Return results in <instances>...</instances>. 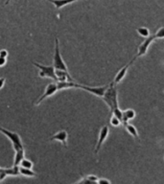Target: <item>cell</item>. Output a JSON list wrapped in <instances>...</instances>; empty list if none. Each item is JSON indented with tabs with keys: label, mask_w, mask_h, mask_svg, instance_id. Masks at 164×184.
Listing matches in <instances>:
<instances>
[{
	"label": "cell",
	"mask_w": 164,
	"mask_h": 184,
	"mask_svg": "<svg viewBox=\"0 0 164 184\" xmlns=\"http://www.w3.org/2000/svg\"><path fill=\"white\" fill-rule=\"evenodd\" d=\"M58 92V86H57V83L54 81V83H50L46 85V87L44 89L43 94L39 97V98L37 100V102L35 103L36 106H39L42 101H44L45 99L49 98V97L53 96L54 94H56Z\"/></svg>",
	"instance_id": "obj_5"
},
{
	"label": "cell",
	"mask_w": 164,
	"mask_h": 184,
	"mask_svg": "<svg viewBox=\"0 0 164 184\" xmlns=\"http://www.w3.org/2000/svg\"><path fill=\"white\" fill-rule=\"evenodd\" d=\"M136 32L138 33V35H141L142 38H148L150 35V30L148 29L147 27H139L136 29Z\"/></svg>",
	"instance_id": "obj_17"
},
{
	"label": "cell",
	"mask_w": 164,
	"mask_h": 184,
	"mask_svg": "<svg viewBox=\"0 0 164 184\" xmlns=\"http://www.w3.org/2000/svg\"><path fill=\"white\" fill-rule=\"evenodd\" d=\"M5 84H6V78H4V77L0 78V89H2L4 87Z\"/></svg>",
	"instance_id": "obj_26"
},
{
	"label": "cell",
	"mask_w": 164,
	"mask_h": 184,
	"mask_svg": "<svg viewBox=\"0 0 164 184\" xmlns=\"http://www.w3.org/2000/svg\"><path fill=\"white\" fill-rule=\"evenodd\" d=\"M155 39H156L155 35H150L148 38H146L144 41H143V42L139 45V47H138V51H137V54L135 56V58L132 59V60L135 61L137 58L143 57V56H144V55L147 53V51H148V49H149L150 45H151L153 41H155Z\"/></svg>",
	"instance_id": "obj_6"
},
{
	"label": "cell",
	"mask_w": 164,
	"mask_h": 184,
	"mask_svg": "<svg viewBox=\"0 0 164 184\" xmlns=\"http://www.w3.org/2000/svg\"><path fill=\"white\" fill-rule=\"evenodd\" d=\"M111 114L112 115H114V116H116L117 118H118L120 121H121V124H122V120H123V111L119 109V106L118 107H116V109H114L113 110L111 111Z\"/></svg>",
	"instance_id": "obj_20"
},
{
	"label": "cell",
	"mask_w": 164,
	"mask_h": 184,
	"mask_svg": "<svg viewBox=\"0 0 164 184\" xmlns=\"http://www.w3.org/2000/svg\"><path fill=\"white\" fill-rule=\"evenodd\" d=\"M132 63H134V61L131 60L129 63L126 64L125 66H123V67L118 71V72H117V74H116L115 77H114V80H113V83H114L116 85L118 84L119 83H121V81H123V79L125 78V76H126V74H127V72H128V69H129L130 65H131Z\"/></svg>",
	"instance_id": "obj_10"
},
{
	"label": "cell",
	"mask_w": 164,
	"mask_h": 184,
	"mask_svg": "<svg viewBox=\"0 0 164 184\" xmlns=\"http://www.w3.org/2000/svg\"><path fill=\"white\" fill-rule=\"evenodd\" d=\"M19 170V176H23L25 177H37L38 173L33 171V169H27L23 167H18Z\"/></svg>",
	"instance_id": "obj_14"
},
{
	"label": "cell",
	"mask_w": 164,
	"mask_h": 184,
	"mask_svg": "<svg viewBox=\"0 0 164 184\" xmlns=\"http://www.w3.org/2000/svg\"><path fill=\"white\" fill-rule=\"evenodd\" d=\"M110 133V127L107 126H104L101 127V130L99 131V136H98V141H97V144H96V148H95V153H98L102 145L104 144V142L106 141V139L109 136Z\"/></svg>",
	"instance_id": "obj_7"
},
{
	"label": "cell",
	"mask_w": 164,
	"mask_h": 184,
	"mask_svg": "<svg viewBox=\"0 0 164 184\" xmlns=\"http://www.w3.org/2000/svg\"><path fill=\"white\" fill-rule=\"evenodd\" d=\"M8 56H9V52H8V51H7L6 49H2V50H0V57L7 59V58H8Z\"/></svg>",
	"instance_id": "obj_24"
},
{
	"label": "cell",
	"mask_w": 164,
	"mask_h": 184,
	"mask_svg": "<svg viewBox=\"0 0 164 184\" xmlns=\"http://www.w3.org/2000/svg\"><path fill=\"white\" fill-rule=\"evenodd\" d=\"M33 64L39 69V76L40 78H48L53 80L54 81H57V77L55 74V68L53 65H42L37 63H33Z\"/></svg>",
	"instance_id": "obj_4"
},
{
	"label": "cell",
	"mask_w": 164,
	"mask_h": 184,
	"mask_svg": "<svg viewBox=\"0 0 164 184\" xmlns=\"http://www.w3.org/2000/svg\"><path fill=\"white\" fill-rule=\"evenodd\" d=\"M53 66L55 69H60V70H65L68 71L67 65L64 63V60L61 57L60 51V43L59 39H55V50H54V56H53Z\"/></svg>",
	"instance_id": "obj_3"
},
{
	"label": "cell",
	"mask_w": 164,
	"mask_h": 184,
	"mask_svg": "<svg viewBox=\"0 0 164 184\" xmlns=\"http://www.w3.org/2000/svg\"><path fill=\"white\" fill-rule=\"evenodd\" d=\"M2 181V179H1V177H0V182H1Z\"/></svg>",
	"instance_id": "obj_29"
},
{
	"label": "cell",
	"mask_w": 164,
	"mask_h": 184,
	"mask_svg": "<svg viewBox=\"0 0 164 184\" xmlns=\"http://www.w3.org/2000/svg\"><path fill=\"white\" fill-rule=\"evenodd\" d=\"M25 157L24 149L18 150L14 152V166H19V163L23 158Z\"/></svg>",
	"instance_id": "obj_15"
},
{
	"label": "cell",
	"mask_w": 164,
	"mask_h": 184,
	"mask_svg": "<svg viewBox=\"0 0 164 184\" xmlns=\"http://www.w3.org/2000/svg\"><path fill=\"white\" fill-rule=\"evenodd\" d=\"M125 129L127 130V131L129 132V133L134 137L135 138L136 140L139 141V134H138V131L136 130V127L135 126H132V125H130V124H128L126 127H125Z\"/></svg>",
	"instance_id": "obj_16"
},
{
	"label": "cell",
	"mask_w": 164,
	"mask_h": 184,
	"mask_svg": "<svg viewBox=\"0 0 164 184\" xmlns=\"http://www.w3.org/2000/svg\"><path fill=\"white\" fill-rule=\"evenodd\" d=\"M58 86V91L60 90H64V89H69V88H78V84H76L75 81H56Z\"/></svg>",
	"instance_id": "obj_12"
},
{
	"label": "cell",
	"mask_w": 164,
	"mask_h": 184,
	"mask_svg": "<svg viewBox=\"0 0 164 184\" xmlns=\"http://www.w3.org/2000/svg\"><path fill=\"white\" fill-rule=\"evenodd\" d=\"M0 132L3 133L10 141H11L13 149H14V152L18 151V150H21V149H24L21 137H20V135L18 133H17V132L10 131V130H8L6 129H4V127H1V126H0Z\"/></svg>",
	"instance_id": "obj_2"
},
{
	"label": "cell",
	"mask_w": 164,
	"mask_h": 184,
	"mask_svg": "<svg viewBox=\"0 0 164 184\" xmlns=\"http://www.w3.org/2000/svg\"><path fill=\"white\" fill-rule=\"evenodd\" d=\"M123 114H124L129 120H132V119H135V111L132 109H126L123 111Z\"/></svg>",
	"instance_id": "obj_19"
},
{
	"label": "cell",
	"mask_w": 164,
	"mask_h": 184,
	"mask_svg": "<svg viewBox=\"0 0 164 184\" xmlns=\"http://www.w3.org/2000/svg\"><path fill=\"white\" fill-rule=\"evenodd\" d=\"M103 101L107 104V106L110 107V112L116 107H118V95H117L116 84L111 81V84L107 85V88L105 92L104 96L102 97Z\"/></svg>",
	"instance_id": "obj_1"
},
{
	"label": "cell",
	"mask_w": 164,
	"mask_h": 184,
	"mask_svg": "<svg viewBox=\"0 0 164 184\" xmlns=\"http://www.w3.org/2000/svg\"><path fill=\"white\" fill-rule=\"evenodd\" d=\"M55 74L57 77V81H75L73 78L71 77L68 71L65 70H60V69H55Z\"/></svg>",
	"instance_id": "obj_11"
},
{
	"label": "cell",
	"mask_w": 164,
	"mask_h": 184,
	"mask_svg": "<svg viewBox=\"0 0 164 184\" xmlns=\"http://www.w3.org/2000/svg\"><path fill=\"white\" fill-rule=\"evenodd\" d=\"M86 178L91 182V183H97L98 181V177L94 175H89V176H86Z\"/></svg>",
	"instance_id": "obj_23"
},
{
	"label": "cell",
	"mask_w": 164,
	"mask_h": 184,
	"mask_svg": "<svg viewBox=\"0 0 164 184\" xmlns=\"http://www.w3.org/2000/svg\"><path fill=\"white\" fill-rule=\"evenodd\" d=\"M67 139H68V132L65 130H63L51 136L49 140L50 141H59L65 148H67Z\"/></svg>",
	"instance_id": "obj_9"
},
{
	"label": "cell",
	"mask_w": 164,
	"mask_h": 184,
	"mask_svg": "<svg viewBox=\"0 0 164 184\" xmlns=\"http://www.w3.org/2000/svg\"><path fill=\"white\" fill-rule=\"evenodd\" d=\"M97 183H99V184H110V181L109 179H106V178H98V181H97Z\"/></svg>",
	"instance_id": "obj_25"
},
{
	"label": "cell",
	"mask_w": 164,
	"mask_h": 184,
	"mask_svg": "<svg viewBox=\"0 0 164 184\" xmlns=\"http://www.w3.org/2000/svg\"><path fill=\"white\" fill-rule=\"evenodd\" d=\"M10 2H11V0H6V2H5V5H8Z\"/></svg>",
	"instance_id": "obj_28"
},
{
	"label": "cell",
	"mask_w": 164,
	"mask_h": 184,
	"mask_svg": "<svg viewBox=\"0 0 164 184\" xmlns=\"http://www.w3.org/2000/svg\"><path fill=\"white\" fill-rule=\"evenodd\" d=\"M155 35L156 39H160V38H164V27H161L160 29L157 30V32L153 35Z\"/></svg>",
	"instance_id": "obj_22"
},
{
	"label": "cell",
	"mask_w": 164,
	"mask_h": 184,
	"mask_svg": "<svg viewBox=\"0 0 164 184\" xmlns=\"http://www.w3.org/2000/svg\"><path fill=\"white\" fill-rule=\"evenodd\" d=\"M19 166H20V167H23V168H27V169H33L34 163L31 161L30 159H27V158L24 157L23 159L20 161Z\"/></svg>",
	"instance_id": "obj_18"
},
{
	"label": "cell",
	"mask_w": 164,
	"mask_h": 184,
	"mask_svg": "<svg viewBox=\"0 0 164 184\" xmlns=\"http://www.w3.org/2000/svg\"><path fill=\"white\" fill-rule=\"evenodd\" d=\"M0 170H1V167H0Z\"/></svg>",
	"instance_id": "obj_30"
},
{
	"label": "cell",
	"mask_w": 164,
	"mask_h": 184,
	"mask_svg": "<svg viewBox=\"0 0 164 184\" xmlns=\"http://www.w3.org/2000/svg\"><path fill=\"white\" fill-rule=\"evenodd\" d=\"M47 1L52 3L57 10H60V8H63L69 4H72L76 1H79V0H47Z\"/></svg>",
	"instance_id": "obj_13"
},
{
	"label": "cell",
	"mask_w": 164,
	"mask_h": 184,
	"mask_svg": "<svg viewBox=\"0 0 164 184\" xmlns=\"http://www.w3.org/2000/svg\"><path fill=\"white\" fill-rule=\"evenodd\" d=\"M110 121V124L113 127H118V126L121 125V121L118 118H117L116 116H114V115H111Z\"/></svg>",
	"instance_id": "obj_21"
},
{
	"label": "cell",
	"mask_w": 164,
	"mask_h": 184,
	"mask_svg": "<svg viewBox=\"0 0 164 184\" xmlns=\"http://www.w3.org/2000/svg\"><path fill=\"white\" fill-rule=\"evenodd\" d=\"M78 88H81L83 90H85L89 92V93L93 94L97 97H102L104 96L105 92L107 88V85H105V86H98V87H91V86H88V85H82V84H78Z\"/></svg>",
	"instance_id": "obj_8"
},
{
	"label": "cell",
	"mask_w": 164,
	"mask_h": 184,
	"mask_svg": "<svg viewBox=\"0 0 164 184\" xmlns=\"http://www.w3.org/2000/svg\"><path fill=\"white\" fill-rule=\"evenodd\" d=\"M6 63H7V59L0 57V67H3Z\"/></svg>",
	"instance_id": "obj_27"
}]
</instances>
